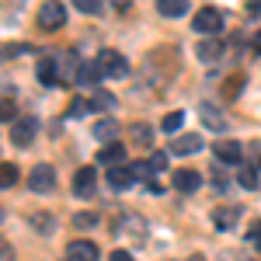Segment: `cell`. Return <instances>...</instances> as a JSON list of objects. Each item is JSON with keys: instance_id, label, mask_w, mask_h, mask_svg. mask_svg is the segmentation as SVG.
Listing matches in <instances>:
<instances>
[{"instance_id": "obj_1", "label": "cell", "mask_w": 261, "mask_h": 261, "mask_svg": "<svg viewBox=\"0 0 261 261\" xmlns=\"http://www.w3.org/2000/svg\"><path fill=\"white\" fill-rule=\"evenodd\" d=\"M94 63H98L101 77H125V73H129V63H125V56H122V53H115V49H101Z\"/></svg>"}, {"instance_id": "obj_2", "label": "cell", "mask_w": 261, "mask_h": 261, "mask_svg": "<svg viewBox=\"0 0 261 261\" xmlns=\"http://www.w3.org/2000/svg\"><path fill=\"white\" fill-rule=\"evenodd\" d=\"M195 32H202V35H209V39H216L223 32V14L216 11V7H202L199 14H195Z\"/></svg>"}, {"instance_id": "obj_3", "label": "cell", "mask_w": 261, "mask_h": 261, "mask_svg": "<svg viewBox=\"0 0 261 261\" xmlns=\"http://www.w3.org/2000/svg\"><path fill=\"white\" fill-rule=\"evenodd\" d=\"M35 133H39V119L21 115V119L11 125V143H14V146H32V143H35Z\"/></svg>"}, {"instance_id": "obj_4", "label": "cell", "mask_w": 261, "mask_h": 261, "mask_svg": "<svg viewBox=\"0 0 261 261\" xmlns=\"http://www.w3.org/2000/svg\"><path fill=\"white\" fill-rule=\"evenodd\" d=\"M63 21H66V7L63 4H42L39 11V28L42 32H56V28H63Z\"/></svg>"}, {"instance_id": "obj_5", "label": "cell", "mask_w": 261, "mask_h": 261, "mask_svg": "<svg viewBox=\"0 0 261 261\" xmlns=\"http://www.w3.org/2000/svg\"><path fill=\"white\" fill-rule=\"evenodd\" d=\"M28 188H32V192H53V188H56V171H53L49 164L32 167V174H28Z\"/></svg>"}, {"instance_id": "obj_6", "label": "cell", "mask_w": 261, "mask_h": 261, "mask_svg": "<svg viewBox=\"0 0 261 261\" xmlns=\"http://www.w3.org/2000/svg\"><path fill=\"white\" fill-rule=\"evenodd\" d=\"M94 188H98V171H94V167H81L77 178H73V192H77V199H91Z\"/></svg>"}, {"instance_id": "obj_7", "label": "cell", "mask_w": 261, "mask_h": 261, "mask_svg": "<svg viewBox=\"0 0 261 261\" xmlns=\"http://www.w3.org/2000/svg\"><path fill=\"white\" fill-rule=\"evenodd\" d=\"M98 244H91V241H73L70 247H66V258L70 261H98Z\"/></svg>"}, {"instance_id": "obj_8", "label": "cell", "mask_w": 261, "mask_h": 261, "mask_svg": "<svg viewBox=\"0 0 261 261\" xmlns=\"http://www.w3.org/2000/svg\"><path fill=\"white\" fill-rule=\"evenodd\" d=\"M199 150H202V136H195V133H185V136H178L171 143V153H178V157H192Z\"/></svg>"}, {"instance_id": "obj_9", "label": "cell", "mask_w": 261, "mask_h": 261, "mask_svg": "<svg viewBox=\"0 0 261 261\" xmlns=\"http://www.w3.org/2000/svg\"><path fill=\"white\" fill-rule=\"evenodd\" d=\"M122 161H125V143H108L98 150V164L105 167H122Z\"/></svg>"}, {"instance_id": "obj_10", "label": "cell", "mask_w": 261, "mask_h": 261, "mask_svg": "<svg viewBox=\"0 0 261 261\" xmlns=\"http://www.w3.org/2000/svg\"><path fill=\"white\" fill-rule=\"evenodd\" d=\"M241 220V209L237 205H220V209H213V223H216V230H233Z\"/></svg>"}, {"instance_id": "obj_11", "label": "cell", "mask_w": 261, "mask_h": 261, "mask_svg": "<svg viewBox=\"0 0 261 261\" xmlns=\"http://www.w3.org/2000/svg\"><path fill=\"white\" fill-rule=\"evenodd\" d=\"M213 150H216V157H220L223 164H237V167H241L244 150H241V143H237V140H223V143H216Z\"/></svg>"}, {"instance_id": "obj_12", "label": "cell", "mask_w": 261, "mask_h": 261, "mask_svg": "<svg viewBox=\"0 0 261 261\" xmlns=\"http://www.w3.org/2000/svg\"><path fill=\"white\" fill-rule=\"evenodd\" d=\"M199 115H202V122H205L209 129H216V133H223V129H226V119H223V112L216 108V105L202 101V105H199Z\"/></svg>"}, {"instance_id": "obj_13", "label": "cell", "mask_w": 261, "mask_h": 261, "mask_svg": "<svg viewBox=\"0 0 261 261\" xmlns=\"http://www.w3.org/2000/svg\"><path fill=\"white\" fill-rule=\"evenodd\" d=\"M195 56H199L202 63H216L223 56V42L220 39H202L199 45H195Z\"/></svg>"}, {"instance_id": "obj_14", "label": "cell", "mask_w": 261, "mask_h": 261, "mask_svg": "<svg viewBox=\"0 0 261 261\" xmlns=\"http://www.w3.org/2000/svg\"><path fill=\"white\" fill-rule=\"evenodd\" d=\"M199 185H202L199 171H178V174H174V188H178V192H195Z\"/></svg>"}, {"instance_id": "obj_15", "label": "cell", "mask_w": 261, "mask_h": 261, "mask_svg": "<svg viewBox=\"0 0 261 261\" xmlns=\"http://www.w3.org/2000/svg\"><path fill=\"white\" fill-rule=\"evenodd\" d=\"M35 73H39V81H42V87H53L56 84V60H39V66H35Z\"/></svg>"}, {"instance_id": "obj_16", "label": "cell", "mask_w": 261, "mask_h": 261, "mask_svg": "<svg viewBox=\"0 0 261 261\" xmlns=\"http://www.w3.org/2000/svg\"><path fill=\"white\" fill-rule=\"evenodd\" d=\"M98 77H101L98 63H81V70H77V84H81V87H94Z\"/></svg>"}, {"instance_id": "obj_17", "label": "cell", "mask_w": 261, "mask_h": 261, "mask_svg": "<svg viewBox=\"0 0 261 261\" xmlns=\"http://www.w3.org/2000/svg\"><path fill=\"white\" fill-rule=\"evenodd\" d=\"M133 171H129V167H112V171H108V185H112V188H129V185H133Z\"/></svg>"}, {"instance_id": "obj_18", "label": "cell", "mask_w": 261, "mask_h": 261, "mask_svg": "<svg viewBox=\"0 0 261 261\" xmlns=\"http://www.w3.org/2000/svg\"><path fill=\"white\" fill-rule=\"evenodd\" d=\"M157 11H161L164 18H181V14L188 11V4H185V0H161Z\"/></svg>"}, {"instance_id": "obj_19", "label": "cell", "mask_w": 261, "mask_h": 261, "mask_svg": "<svg viewBox=\"0 0 261 261\" xmlns=\"http://www.w3.org/2000/svg\"><path fill=\"white\" fill-rule=\"evenodd\" d=\"M119 136V122L115 119H101L94 125V140H115Z\"/></svg>"}, {"instance_id": "obj_20", "label": "cell", "mask_w": 261, "mask_h": 261, "mask_svg": "<svg viewBox=\"0 0 261 261\" xmlns=\"http://www.w3.org/2000/svg\"><path fill=\"white\" fill-rule=\"evenodd\" d=\"M129 136L140 143V146H150L153 143V129L150 125H129Z\"/></svg>"}, {"instance_id": "obj_21", "label": "cell", "mask_w": 261, "mask_h": 261, "mask_svg": "<svg viewBox=\"0 0 261 261\" xmlns=\"http://www.w3.org/2000/svg\"><path fill=\"white\" fill-rule=\"evenodd\" d=\"M237 181H241L244 188H258V174H254V167H237Z\"/></svg>"}, {"instance_id": "obj_22", "label": "cell", "mask_w": 261, "mask_h": 261, "mask_svg": "<svg viewBox=\"0 0 261 261\" xmlns=\"http://www.w3.org/2000/svg\"><path fill=\"white\" fill-rule=\"evenodd\" d=\"M161 125H164V133H178L181 125H185V112H171V115H167Z\"/></svg>"}, {"instance_id": "obj_23", "label": "cell", "mask_w": 261, "mask_h": 261, "mask_svg": "<svg viewBox=\"0 0 261 261\" xmlns=\"http://www.w3.org/2000/svg\"><path fill=\"white\" fill-rule=\"evenodd\" d=\"M0 185H4V188L18 185V167H14V164H4V167H0Z\"/></svg>"}, {"instance_id": "obj_24", "label": "cell", "mask_w": 261, "mask_h": 261, "mask_svg": "<svg viewBox=\"0 0 261 261\" xmlns=\"http://www.w3.org/2000/svg\"><path fill=\"white\" fill-rule=\"evenodd\" d=\"M73 226H81V230L98 226V213H77V216H73Z\"/></svg>"}, {"instance_id": "obj_25", "label": "cell", "mask_w": 261, "mask_h": 261, "mask_svg": "<svg viewBox=\"0 0 261 261\" xmlns=\"http://www.w3.org/2000/svg\"><path fill=\"white\" fill-rule=\"evenodd\" d=\"M91 108H94V105H87L84 98H73V101H70V115H73V119H84Z\"/></svg>"}, {"instance_id": "obj_26", "label": "cell", "mask_w": 261, "mask_h": 261, "mask_svg": "<svg viewBox=\"0 0 261 261\" xmlns=\"http://www.w3.org/2000/svg\"><path fill=\"white\" fill-rule=\"evenodd\" d=\"M129 171H133V178H150V161H136V164H129Z\"/></svg>"}, {"instance_id": "obj_27", "label": "cell", "mask_w": 261, "mask_h": 261, "mask_svg": "<svg viewBox=\"0 0 261 261\" xmlns=\"http://www.w3.org/2000/svg\"><path fill=\"white\" fill-rule=\"evenodd\" d=\"M73 4H77V11H81V14H98V11H101L98 0H73Z\"/></svg>"}, {"instance_id": "obj_28", "label": "cell", "mask_w": 261, "mask_h": 261, "mask_svg": "<svg viewBox=\"0 0 261 261\" xmlns=\"http://www.w3.org/2000/svg\"><path fill=\"white\" fill-rule=\"evenodd\" d=\"M32 223H35V230H42V233H53V216H32Z\"/></svg>"}, {"instance_id": "obj_29", "label": "cell", "mask_w": 261, "mask_h": 261, "mask_svg": "<svg viewBox=\"0 0 261 261\" xmlns=\"http://www.w3.org/2000/svg\"><path fill=\"white\" fill-rule=\"evenodd\" d=\"M150 167H153V171H164V167H167V153H153V157H150Z\"/></svg>"}, {"instance_id": "obj_30", "label": "cell", "mask_w": 261, "mask_h": 261, "mask_svg": "<svg viewBox=\"0 0 261 261\" xmlns=\"http://www.w3.org/2000/svg\"><path fill=\"white\" fill-rule=\"evenodd\" d=\"M0 119H4V122H11V125L18 122V119H14V105H11V101H4V115H0Z\"/></svg>"}, {"instance_id": "obj_31", "label": "cell", "mask_w": 261, "mask_h": 261, "mask_svg": "<svg viewBox=\"0 0 261 261\" xmlns=\"http://www.w3.org/2000/svg\"><path fill=\"white\" fill-rule=\"evenodd\" d=\"M112 261H136L129 251H112Z\"/></svg>"}, {"instance_id": "obj_32", "label": "cell", "mask_w": 261, "mask_h": 261, "mask_svg": "<svg viewBox=\"0 0 261 261\" xmlns=\"http://www.w3.org/2000/svg\"><path fill=\"white\" fill-rule=\"evenodd\" d=\"M251 241L261 244V223H254V230H251Z\"/></svg>"}, {"instance_id": "obj_33", "label": "cell", "mask_w": 261, "mask_h": 261, "mask_svg": "<svg viewBox=\"0 0 261 261\" xmlns=\"http://www.w3.org/2000/svg\"><path fill=\"white\" fill-rule=\"evenodd\" d=\"M4 261H14V247L11 244H4Z\"/></svg>"}]
</instances>
